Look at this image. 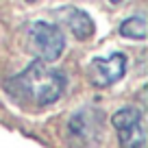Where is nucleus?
Listing matches in <instances>:
<instances>
[{
  "instance_id": "8",
  "label": "nucleus",
  "mask_w": 148,
  "mask_h": 148,
  "mask_svg": "<svg viewBox=\"0 0 148 148\" xmlns=\"http://www.w3.org/2000/svg\"><path fill=\"white\" fill-rule=\"evenodd\" d=\"M109 2H111V5H120L122 0H109Z\"/></svg>"
},
{
  "instance_id": "3",
  "label": "nucleus",
  "mask_w": 148,
  "mask_h": 148,
  "mask_svg": "<svg viewBox=\"0 0 148 148\" xmlns=\"http://www.w3.org/2000/svg\"><path fill=\"white\" fill-rule=\"evenodd\" d=\"M111 124L118 133V142L122 148H146V126H144V113L137 107H122L113 113Z\"/></svg>"
},
{
  "instance_id": "7",
  "label": "nucleus",
  "mask_w": 148,
  "mask_h": 148,
  "mask_svg": "<svg viewBox=\"0 0 148 148\" xmlns=\"http://www.w3.org/2000/svg\"><path fill=\"white\" fill-rule=\"evenodd\" d=\"M118 33L122 37H126V39H133V42H144L146 39V15L137 13V15H131V18L122 20Z\"/></svg>"
},
{
  "instance_id": "4",
  "label": "nucleus",
  "mask_w": 148,
  "mask_h": 148,
  "mask_svg": "<svg viewBox=\"0 0 148 148\" xmlns=\"http://www.w3.org/2000/svg\"><path fill=\"white\" fill-rule=\"evenodd\" d=\"M126 74V57L122 52H111L109 57H96L87 65L89 83L98 89L116 85Z\"/></svg>"
},
{
  "instance_id": "1",
  "label": "nucleus",
  "mask_w": 148,
  "mask_h": 148,
  "mask_svg": "<svg viewBox=\"0 0 148 148\" xmlns=\"http://www.w3.org/2000/svg\"><path fill=\"white\" fill-rule=\"evenodd\" d=\"M5 92L22 107H50L65 92V74L46 61L35 59L22 72L5 81Z\"/></svg>"
},
{
  "instance_id": "9",
  "label": "nucleus",
  "mask_w": 148,
  "mask_h": 148,
  "mask_svg": "<svg viewBox=\"0 0 148 148\" xmlns=\"http://www.w3.org/2000/svg\"><path fill=\"white\" fill-rule=\"evenodd\" d=\"M26 2H35V0H26Z\"/></svg>"
},
{
  "instance_id": "5",
  "label": "nucleus",
  "mask_w": 148,
  "mask_h": 148,
  "mask_svg": "<svg viewBox=\"0 0 148 148\" xmlns=\"http://www.w3.org/2000/svg\"><path fill=\"white\" fill-rule=\"evenodd\" d=\"M68 131L76 142L89 144L96 139V135L100 133V113L94 109H81L70 118Z\"/></svg>"
},
{
  "instance_id": "2",
  "label": "nucleus",
  "mask_w": 148,
  "mask_h": 148,
  "mask_svg": "<svg viewBox=\"0 0 148 148\" xmlns=\"http://www.w3.org/2000/svg\"><path fill=\"white\" fill-rule=\"evenodd\" d=\"M26 35H28L31 50L37 55L39 61L52 63L65 50V35H63L59 24L46 22V20H37V22L28 24Z\"/></svg>"
},
{
  "instance_id": "6",
  "label": "nucleus",
  "mask_w": 148,
  "mask_h": 148,
  "mask_svg": "<svg viewBox=\"0 0 148 148\" xmlns=\"http://www.w3.org/2000/svg\"><path fill=\"white\" fill-rule=\"evenodd\" d=\"M57 13H59L61 22L68 26V31L72 33L76 39L85 42V39L94 37V33H96V24H94V20L89 18L87 11L79 9V7H63V9H59Z\"/></svg>"
}]
</instances>
